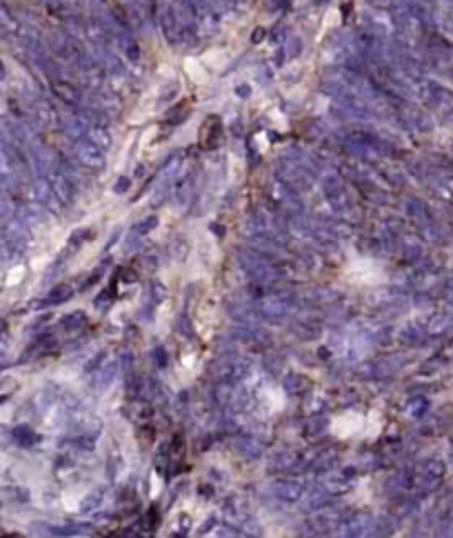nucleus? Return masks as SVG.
I'll list each match as a JSON object with an SVG mask.
<instances>
[{"mask_svg": "<svg viewBox=\"0 0 453 538\" xmlns=\"http://www.w3.org/2000/svg\"><path fill=\"white\" fill-rule=\"evenodd\" d=\"M369 5H374V7H387L391 0H366Z\"/></svg>", "mask_w": 453, "mask_h": 538, "instance_id": "f257e3e1", "label": "nucleus"}]
</instances>
